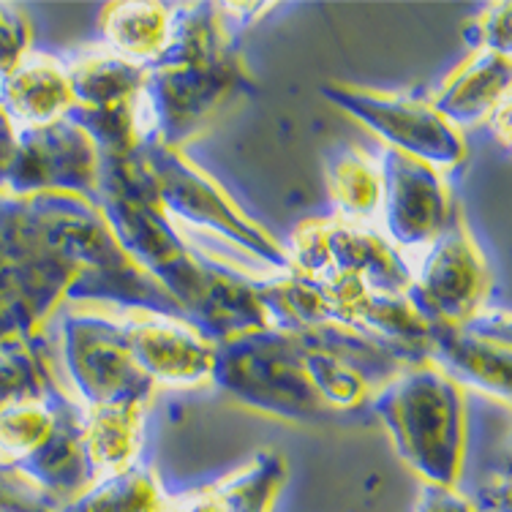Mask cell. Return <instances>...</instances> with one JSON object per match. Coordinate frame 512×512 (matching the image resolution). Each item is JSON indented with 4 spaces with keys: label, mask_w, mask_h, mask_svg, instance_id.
I'll use <instances>...</instances> for the list:
<instances>
[{
    "label": "cell",
    "mask_w": 512,
    "mask_h": 512,
    "mask_svg": "<svg viewBox=\"0 0 512 512\" xmlns=\"http://www.w3.org/2000/svg\"><path fill=\"white\" fill-rule=\"evenodd\" d=\"M398 352L341 325L289 333L254 330L216 349L213 374L248 406L289 420H330L355 412L382 384L360 365L398 374Z\"/></svg>",
    "instance_id": "6da1fadb"
},
{
    "label": "cell",
    "mask_w": 512,
    "mask_h": 512,
    "mask_svg": "<svg viewBox=\"0 0 512 512\" xmlns=\"http://www.w3.org/2000/svg\"><path fill=\"white\" fill-rule=\"evenodd\" d=\"M376 412L401 461L425 485L455 488L463 466V393L439 365L420 363L376 390Z\"/></svg>",
    "instance_id": "7a4b0ae2"
},
{
    "label": "cell",
    "mask_w": 512,
    "mask_h": 512,
    "mask_svg": "<svg viewBox=\"0 0 512 512\" xmlns=\"http://www.w3.org/2000/svg\"><path fill=\"white\" fill-rule=\"evenodd\" d=\"M322 93L344 112L355 115L374 134H379L390 145L387 150L417 158L436 172L458 167L466 158V142L461 131L425 101L352 88V85H335V82L325 85Z\"/></svg>",
    "instance_id": "3957f363"
},
{
    "label": "cell",
    "mask_w": 512,
    "mask_h": 512,
    "mask_svg": "<svg viewBox=\"0 0 512 512\" xmlns=\"http://www.w3.org/2000/svg\"><path fill=\"white\" fill-rule=\"evenodd\" d=\"M295 270L306 278H360L365 284L401 292L412 286V270L379 232L346 218L306 221L295 232Z\"/></svg>",
    "instance_id": "277c9868"
},
{
    "label": "cell",
    "mask_w": 512,
    "mask_h": 512,
    "mask_svg": "<svg viewBox=\"0 0 512 512\" xmlns=\"http://www.w3.org/2000/svg\"><path fill=\"white\" fill-rule=\"evenodd\" d=\"M145 150L148 153L142 156V169L161 210L178 213L191 224L227 232L267 262H278L281 267L289 265V256L256 224L246 221L243 213L224 197V191L216 188L213 180H207L191 161L180 156L178 148L148 145Z\"/></svg>",
    "instance_id": "5b68a950"
},
{
    "label": "cell",
    "mask_w": 512,
    "mask_h": 512,
    "mask_svg": "<svg viewBox=\"0 0 512 512\" xmlns=\"http://www.w3.org/2000/svg\"><path fill=\"white\" fill-rule=\"evenodd\" d=\"M63 363L74 376L82 401L90 406L145 404L156 384L142 374L134 355L128 352L120 322L109 319H63L60 327Z\"/></svg>",
    "instance_id": "8992f818"
},
{
    "label": "cell",
    "mask_w": 512,
    "mask_h": 512,
    "mask_svg": "<svg viewBox=\"0 0 512 512\" xmlns=\"http://www.w3.org/2000/svg\"><path fill=\"white\" fill-rule=\"evenodd\" d=\"M488 292V267L461 216H453L428 246L420 276L412 278L409 300L431 325H461L480 311Z\"/></svg>",
    "instance_id": "52a82bcc"
},
{
    "label": "cell",
    "mask_w": 512,
    "mask_h": 512,
    "mask_svg": "<svg viewBox=\"0 0 512 512\" xmlns=\"http://www.w3.org/2000/svg\"><path fill=\"white\" fill-rule=\"evenodd\" d=\"M379 167L390 237L401 246H431L453 221V197L442 172L398 150H387Z\"/></svg>",
    "instance_id": "ba28073f"
},
{
    "label": "cell",
    "mask_w": 512,
    "mask_h": 512,
    "mask_svg": "<svg viewBox=\"0 0 512 512\" xmlns=\"http://www.w3.org/2000/svg\"><path fill=\"white\" fill-rule=\"evenodd\" d=\"M120 330L128 352L153 384H197L213 376L216 349L183 322L148 311L120 322Z\"/></svg>",
    "instance_id": "9c48e42d"
},
{
    "label": "cell",
    "mask_w": 512,
    "mask_h": 512,
    "mask_svg": "<svg viewBox=\"0 0 512 512\" xmlns=\"http://www.w3.org/2000/svg\"><path fill=\"white\" fill-rule=\"evenodd\" d=\"M491 314H474L461 325H431L428 352L450 379L483 387L485 393L510 395V335L488 327Z\"/></svg>",
    "instance_id": "30bf717a"
},
{
    "label": "cell",
    "mask_w": 512,
    "mask_h": 512,
    "mask_svg": "<svg viewBox=\"0 0 512 512\" xmlns=\"http://www.w3.org/2000/svg\"><path fill=\"white\" fill-rule=\"evenodd\" d=\"M74 109L66 66L41 52H28L17 69L0 79V112L14 128L58 123Z\"/></svg>",
    "instance_id": "8fae6325"
},
{
    "label": "cell",
    "mask_w": 512,
    "mask_h": 512,
    "mask_svg": "<svg viewBox=\"0 0 512 512\" xmlns=\"http://www.w3.org/2000/svg\"><path fill=\"white\" fill-rule=\"evenodd\" d=\"M510 93V55L477 50L453 71L431 107L455 128L488 120L496 104Z\"/></svg>",
    "instance_id": "7c38bea8"
},
{
    "label": "cell",
    "mask_w": 512,
    "mask_h": 512,
    "mask_svg": "<svg viewBox=\"0 0 512 512\" xmlns=\"http://www.w3.org/2000/svg\"><path fill=\"white\" fill-rule=\"evenodd\" d=\"M286 466L278 453H259L254 461L210 488L172 499L167 512H270L284 485Z\"/></svg>",
    "instance_id": "4fadbf2b"
},
{
    "label": "cell",
    "mask_w": 512,
    "mask_h": 512,
    "mask_svg": "<svg viewBox=\"0 0 512 512\" xmlns=\"http://www.w3.org/2000/svg\"><path fill=\"white\" fill-rule=\"evenodd\" d=\"M145 404L90 406L79 420V442L93 483L131 469L139 450V425Z\"/></svg>",
    "instance_id": "5bb4252c"
},
{
    "label": "cell",
    "mask_w": 512,
    "mask_h": 512,
    "mask_svg": "<svg viewBox=\"0 0 512 512\" xmlns=\"http://www.w3.org/2000/svg\"><path fill=\"white\" fill-rule=\"evenodd\" d=\"M164 3H109L101 14V33L118 58L156 63L172 36V17Z\"/></svg>",
    "instance_id": "9a60e30c"
},
{
    "label": "cell",
    "mask_w": 512,
    "mask_h": 512,
    "mask_svg": "<svg viewBox=\"0 0 512 512\" xmlns=\"http://www.w3.org/2000/svg\"><path fill=\"white\" fill-rule=\"evenodd\" d=\"M74 109H112L145 88L148 69L118 55H93L66 66Z\"/></svg>",
    "instance_id": "2e32d148"
},
{
    "label": "cell",
    "mask_w": 512,
    "mask_h": 512,
    "mask_svg": "<svg viewBox=\"0 0 512 512\" xmlns=\"http://www.w3.org/2000/svg\"><path fill=\"white\" fill-rule=\"evenodd\" d=\"M327 188L338 207V218L365 224L382 213L384 178L382 167L363 150L346 148L327 164Z\"/></svg>",
    "instance_id": "e0dca14e"
},
{
    "label": "cell",
    "mask_w": 512,
    "mask_h": 512,
    "mask_svg": "<svg viewBox=\"0 0 512 512\" xmlns=\"http://www.w3.org/2000/svg\"><path fill=\"white\" fill-rule=\"evenodd\" d=\"M169 499L148 469H126L90 483L58 512H167Z\"/></svg>",
    "instance_id": "ac0fdd59"
},
{
    "label": "cell",
    "mask_w": 512,
    "mask_h": 512,
    "mask_svg": "<svg viewBox=\"0 0 512 512\" xmlns=\"http://www.w3.org/2000/svg\"><path fill=\"white\" fill-rule=\"evenodd\" d=\"M63 507L20 463L0 455V512H58Z\"/></svg>",
    "instance_id": "d6986e66"
},
{
    "label": "cell",
    "mask_w": 512,
    "mask_h": 512,
    "mask_svg": "<svg viewBox=\"0 0 512 512\" xmlns=\"http://www.w3.org/2000/svg\"><path fill=\"white\" fill-rule=\"evenodd\" d=\"M30 52V22L17 3H0V79Z\"/></svg>",
    "instance_id": "ffe728a7"
},
{
    "label": "cell",
    "mask_w": 512,
    "mask_h": 512,
    "mask_svg": "<svg viewBox=\"0 0 512 512\" xmlns=\"http://www.w3.org/2000/svg\"><path fill=\"white\" fill-rule=\"evenodd\" d=\"M472 36L477 50L510 55V3L488 6L483 17H477L472 25Z\"/></svg>",
    "instance_id": "44dd1931"
},
{
    "label": "cell",
    "mask_w": 512,
    "mask_h": 512,
    "mask_svg": "<svg viewBox=\"0 0 512 512\" xmlns=\"http://www.w3.org/2000/svg\"><path fill=\"white\" fill-rule=\"evenodd\" d=\"M414 512H474L472 502L461 496L455 488H439V485H425Z\"/></svg>",
    "instance_id": "7402d4cb"
},
{
    "label": "cell",
    "mask_w": 512,
    "mask_h": 512,
    "mask_svg": "<svg viewBox=\"0 0 512 512\" xmlns=\"http://www.w3.org/2000/svg\"><path fill=\"white\" fill-rule=\"evenodd\" d=\"M488 123H491L493 137L499 139L504 148H510V93L496 104V109L488 115Z\"/></svg>",
    "instance_id": "603a6c76"
},
{
    "label": "cell",
    "mask_w": 512,
    "mask_h": 512,
    "mask_svg": "<svg viewBox=\"0 0 512 512\" xmlns=\"http://www.w3.org/2000/svg\"><path fill=\"white\" fill-rule=\"evenodd\" d=\"M3 120H6V115H3V112H0V126H3Z\"/></svg>",
    "instance_id": "cb8c5ba5"
}]
</instances>
